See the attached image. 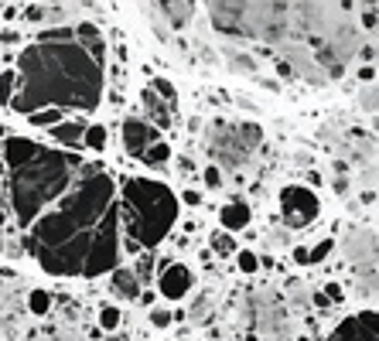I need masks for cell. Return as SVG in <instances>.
I'll use <instances>...</instances> for the list:
<instances>
[{
  "label": "cell",
  "mask_w": 379,
  "mask_h": 341,
  "mask_svg": "<svg viewBox=\"0 0 379 341\" xmlns=\"http://www.w3.org/2000/svg\"><path fill=\"white\" fill-rule=\"evenodd\" d=\"M3 161H7L10 205L21 225H31L51 202H58L83 170V161L76 154L42 147L28 137H7Z\"/></svg>",
  "instance_id": "cell-4"
},
{
  "label": "cell",
  "mask_w": 379,
  "mask_h": 341,
  "mask_svg": "<svg viewBox=\"0 0 379 341\" xmlns=\"http://www.w3.org/2000/svg\"><path fill=\"white\" fill-rule=\"evenodd\" d=\"M48 341H79V335H76V328L72 324H58L55 331H51V338Z\"/></svg>",
  "instance_id": "cell-32"
},
{
  "label": "cell",
  "mask_w": 379,
  "mask_h": 341,
  "mask_svg": "<svg viewBox=\"0 0 379 341\" xmlns=\"http://www.w3.org/2000/svg\"><path fill=\"white\" fill-rule=\"evenodd\" d=\"M362 24L373 31L376 28V3H366V14H362Z\"/></svg>",
  "instance_id": "cell-36"
},
{
  "label": "cell",
  "mask_w": 379,
  "mask_h": 341,
  "mask_svg": "<svg viewBox=\"0 0 379 341\" xmlns=\"http://www.w3.org/2000/svg\"><path fill=\"white\" fill-rule=\"evenodd\" d=\"M62 307H65V311H62V324H65V321H69V324H72V321H76V317H79V307H76V304H72V300H65V304H62Z\"/></svg>",
  "instance_id": "cell-34"
},
{
  "label": "cell",
  "mask_w": 379,
  "mask_h": 341,
  "mask_svg": "<svg viewBox=\"0 0 379 341\" xmlns=\"http://www.w3.org/2000/svg\"><path fill=\"white\" fill-rule=\"evenodd\" d=\"M106 42L96 24L48 28L17 55V92L7 103L14 113L42 110H96L106 82Z\"/></svg>",
  "instance_id": "cell-3"
},
{
  "label": "cell",
  "mask_w": 379,
  "mask_h": 341,
  "mask_svg": "<svg viewBox=\"0 0 379 341\" xmlns=\"http://www.w3.org/2000/svg\"><path fill=\"white\" fill-rule=\"evenodd\" d=\"M345 259L355 270V283L362 297H376V229L359 225L345 236Z\"/></svg>",
  "instance_id": "cell-8"
},
{
  "label": "cell",
  "mask_w": 379,
  "mask_h": 341,
  "mask_svg": "<svg viewBox=\"0 0 379 341\" xmlns=\"http://www.w3.org/2000/svg\"><path fill=\"white\" fill-rule=\"evenodd\" d=\"M236 263H239V270H243V273H256V266H260L256 253H246V250H239V253H236Z\"/></svg>",
  "instance_id": "cell-30"
},
{
  "label": "cell",
  "mask_w": 379,
  "mask_h": 341,
  "mask_svg": "<svg viewBox=\"0 0 379 341\" xmlns=\"http://www.w3.org/2000/svg\"><path fill=\"white\" fill-rule=\"evenodd\" d=\"M205 184H209V188H222V174H219V168H205Z\"/></svg>",
  "instance_id": "cell-35"
},
{
  "label": "cell",
  "mask_w": 379,
  "mask_h": 341,
  "mask_svg": "<svg viewBox=\"0 0 379 341\" xmlns=\"http://www.w3.org/2000/svg\"><path fill=\"white\" fill-rule=\"evenodd\" d=\"M124 147L130 157H137L140 164H151V168L168 164L171 157V147L161 140V130H154L147 120H137V116L124 120Z\"/></svg>",
  "instance_id": "cell-9"
},
{
  "label": "cell",
  "mask_w": 379,
  "mask_h": 341,
  "mask_svg": "<svg viewBox=\"0 0 379 341\" xmlns=\"http://www.w3.org/2000/svg\"><path fill=\"white\" fill-rule=\"evenodd\" d=\"M99 324H103L106 331H117V328H120V307H103V311H99Z\"/></svg>",
  "instance_id": "cell-29"
},
{
  "label": "cell",
  "mask_w": 379,
  "mask_h": 341,
  "mask_svg": "<svg viewBox=\"0 0 379 341\" xmlns=\"http://www.w3.org/2000/svg\"><path fill=\"white\" fill-rule=\"evenodd\" d=\"M28 120L35 127H55V123H62V110H42V113H31Z\"/></svg>",
  "instance_id": "cell-25"
},
{
  "label": "cell",
  "mask_w": 379,
  "mask_h": 341,
  "mask_svg": "<svg viewBox=\"0 0 379 341\" xmlns=\"http://www.w3.org/2000/svg\"><path fill=\"white\" fill-rule=\"evenodd\" d=\"M359 106H362V113H366V116H376V85H373V82L359 92Z\"/></svg>",
  "instance_id": "cell-26"
},
{
  "label": "cell",
  "mask_w": 379,
  "mask_h": 341,
  "mask_svg": "<svg viewBox=\"0 0 379 341\" xmlns=\"http://www.w3.org/2000/svg\"><path fill=\"white\" fill-rule=\"evenodd\" d=\"M352 3H270V0H212V28L226 38L263 42L284 51H304L325 79H342L345 62L359 51V31L348 17Z\"/></svg>",
  "instance_id": "cell-2"
},
{
  "label": "cell",
  "mask_w": 379,
  "mask_h": 341,
  "mask_svg": "<svg viewBox=\"0 0 379 341\" xmlns=\"http://www.w3.org/2000/svg\"><path fill=\"white\" fill-rule=\"evenodd\" d=\"M314 307H321V311H328V307H332V304H328V297H325V294H314Z\"/></svg>",
  "instance_id": "cell-39"
},
{
  "label": "cell",
  "mask_w": 379,
  "mask_h": 341,
  "mask_svg": "<svg viewBox=\"0 0 379 341\" xmlns=\"http://www.w3.org/2000/svg\"><path fill=\"white\" fill-rule=\"evenodd\" d=\"M83 140H85V147H92V150H103V147H106V127H99V123L85 127Z\"/></svg>",
  "instance_id": "cell-22"
},
{
  "label": "cell",
  "mask_w": 379,
  "mask_h": 341,
  "mask_svg": "<svg viewBox=\"0 0 379 341\" xmlns=\"http://www.w3.org/2000/svg\"><path fill=\"white\" fill-rule=\"evenodd\" d=\"M83 133H85V127L79 120H72V123H55V127H51V137H55L58 143H65V147H79V143H83Z\"/></svg>",
  "instance_id": "cell-18"
},
{
  "label": "cell",
  "mask_w": 379,
  "mask_h": 341,
  "mask_svg": "<svg viewBox=\"0 0 379 341\" xmlns=\"http://www.w3.org/2000/svg\"><path fill=\"white\" fill-rule=\"evenodd\" d=\"M181 198H185V205H202V195L199 191H185Z\"/></svg>",
  "instance_id": "cell-37"
},
{
  "label": "cell",
  "mask_w": 379,
  "mask_h": 341,
  "mask_svg": "<svg viewBox=\"0 0 379 341\" xmlns=\"http://www.w3.org/2000/svg\"><path fill=\"white\" fill-rule=\"evenodd\" d=\"M209 314H212V294H202V297L192 300V307H188V321H192V324L209 321Z\"/></svg>",
  "instance_id": "cell-19"
},
{
  "label": "cell",
  "mask_w": 379,
  "mask_h": 341,
  "mask_svg": "<svg viewBox=\"0 0 379 341\" xmlns=\"http://www.w3.org/2000/svg\"><path fill=\"white\" fill-rule=\"evenodd\" d=\"M110 290H113L120 300H137V297H140V283H137L133 270H113Z\"/></svg>",
  "instance_id": "cell-17"
},
{
  "label": "cell",
  "mask_w": 379,
  "mask_h": 341,
  "mask_svg": "<svg viewBox=\"0 0 379 341\" xmlns=\"http://www.w3.org/2000/svg\"><path fill=\"white\" fill-rule=\"evenodd\" d=\"M165 21H168L171 28H185L192 17H195V7L199 3H192V0H165V3H151Z\"/></svg>",
  "instance_id": "cell-14"
},
{
  "label": "cell",
  "mask_w": 379,
  "mask_h": 341,
  "mask_svg": "<svg viewBox=\"0 0 379 341\" xmlns=\"http://www.w3.org/2000/svg\"><path fill=\"white\" fill-rule=\"evenodd\" d=\"M321 294H325V297H328V304H342V297H345V294H342V287H338V283H328V287H325V290H321Z\"/></svg>",
  "instance_id": "cell-33"
},
{
  "label": "cell",
  "mask_w": 379,
  "mask_h": 341,
  "mask_svg": "<svg viewBox=\"0 0 379 341\" xmlns=\"http://www.w3.org/2000/svg\"><path fill=\"white\" fill-rule=\"evenodd\" d=\"M321 212V202H318V195L311 191V188H304V184H287L284 191H280V218H284V225H291V229H308L314 218Z\"/></svg>",
  "instance_id": "cell-10"
},
{
  "label": "cell",
  "mask_w": 379,
  "mask_h": 341,
  "mask_svg": "<svg viewBox=\"0 0 379 341\" xmlns=\"http://www.w3.org/2000/svg\"><path fill=\"white\" fill-rule=\"evenodd\" d=\"M192 283H195V277H192V270L185 263H165V270L158 277V290L168 300H181L192 290Z\"/></svg>",
  "instance_id": "cell-12"
},
{
  "label": "cell",
  "mask_w": 379,
  "mask_h": 341,
  "mask_svg": "<svg viewBox=\"0 0 379 341\" xmlns=\"http://www.w3.org/2000/svg\"><path fill=\"white\" fill-rule=\"evenodd\" d=\"M14 92H17V76H14V72L7 69V72L0 76V103L7 106V103L14 99Z\"/></svg>",
  "instance_id": "cell-23"
},
{
  "label": "cell",
  "mask_w": 379,
  "mask_h": 341,
  "mask_svg": "<svg viewBox=\"0 0 379 341\" xmlns=\"http://www.w3.org/2000/svg\"><path fill=\"white\" fill-rule=\"evenodd\" d=\"M250 215H253V212H250V205H246L243 198H233V202H229V205L222 209V215H219V218H222L226 232L233 236L236 229H246V225H250Z\"/></svg>",
  "instance_id": "cell-16"
},
{
  "label": "cell",
  "mask_w": 379,
  "mask_h": 341,
  "mask_svg": "<svg viewBox=\"0 0 379 341\" xmlns=\"http://www.w3.org/2000/svg\"><path fill=\"white\" fill-rule=\"evenodd\" d=\"M28 311H31L35 317L48 314V311H51V294H48V290H31V294H28Z\"/></svg>",
  "instance_id": "cell-20"
},
{
  "label": "cell",
  "mask_w": 379,
  "mask_h": 341,
  "mask_svg": "<svg viewBox=\"0 0 379 341\" xmlns=\"http://www.w3.org/2000/svg\"><path fill=\"white\" fill-rule=\"evenodd\" d=\"M140 103H144V110H147V116H151L147 123H151L154 130H168L171 127V106L165 103V99H158L151 89H144V92H140Z\"/></svg>",
  "instance_id": "cell-15"
},
{
  "label": "cell",
  "mask_w": 379,
  "mask_h": 341,
  "mask_svg": "<svg viewBox=\"0 0 379 341\" xmlns=\"http://www.w3.org/2000/svg\"><path fill=\"white\" fill-rule=\"evenodd\" d=\"M335 250V239H321L314 250H308V266H314V263H321V259H328V253Z\"/></svg>",
  "instance_id": "cell-27"
},
{
  "label": "cell",
  "mask_w": 379,
  "mask_h": 341,
  "mask_svg": "<svg viewBox=\"0 0 379 341\" xmlns=\"http://www.w3.org/2000/svg\"><path fill=\"white\" fill-rule=\"evenodd\" d=\"M212 250L219 256H233V253H239V246H236V239L229 236V232H215L212 236Z\"/></svg>",
  "instance_id": "cell-21"
},
{
  "label": "cell",
  "mask_w": 379,
  "mask_h": 341,
  "mask_svg": "<svg viewBox=\"0 0 379 341\" xmlns=\"http://www.w3.org/2000/svg\"><path fill=\"white\" fill-rule=\"evenodd\" d=\"M83 3H31L28 10H24V17L31 21V24H62L65 28V21L79 10Z\"/></svg>",
  "instance_id": "cell-13"
},
{
  "label": "cell",
  "mask_w": 379,
  "mask_h": 341,
  "mask_svg": "<svg viewBox=\"0 0 379 341\" xmlns=\"http://www.w3.org/2000/svg\"><path fill=\"white\" fill-rule=\"evenodd\" d=\"M229 69H233V72H246V76H256V69H260V65L253 62L250 55H229Z\"/></svg>",
  "instance_id": "cell-24"
},
{
  "label": "cell",
  "mask_w": 379,
  "mask_h": 341,
  "mask_svg": "<svg viewBox=\"0 0 379 341\" xmlns=\"http://www.w3.org/2000/svg\"><path fill=\"white\" fill-rule=\"evenodd\" d=\"M263 143V127L253 120H212L205 130V147H209L215 168H243Z\"/></svg>",
  "instance_id": "cell-6"
},
{
  "label": "cell",
  "mask_w": 379,
  "mask_h": 341,
  "mask_svg": "<svg viewBox=\"0 0 379 341\" xmlns=\"http://www.w3.org/2000/svg\"><path fill=\"white\" fill-rule=\"evenodd\" d=\"M294 263L297 266H308V250H304V246H297L294 250Z\"/></svg>",
  "instance_id": "cell-38"
},
{
  "label": "cell",
  "mask_w": 379,
  "mask_h": 341,
  "mask_svg": "<svg viewBox=\"0 0 379 341\" xmlns=\"http://www.w3.org/2000/svg\"><path fill=\"white\" fill-rule=\"evenodd\" d=\"M28 253L51 277H99L120 263L117 181L103 164L79 170L62 205L28 225Z\"/></svg>",
  "instance_id": "cell-1"
},
{
  "label": "cell",
  "mask_w": 379,
  "mask_h": 341,
  "mask_svg": "<svg viewBox=\"0 0 379 341\" xmlns=\"http://www.w3.org/2000/svg\"><path fill=\"white\" fill-rule=\"evenodd\" d=\"M120 218L126 229L130 250H154L171 232L178 218V198L168 184L151 177H130L124 181V191L117 198Z\"/></svg>",
  "instance_id": "cell-5"
},
{
  "label": "cell",
  "mask_w": 379,
  "mask_h": 341,
  "mask_svg": "<svg viewBox=\"0 0 379 341\" xmlns=\"http://www.w3.org/2000/svg\"><path fill=\"white\" fill-rule=\"evenodd\" d=\"M243 321H246V328L267 335V338H291L294 335L287 304L273 290H250L243 300Z\"/></svg>",
  "instance_id": "cell-7"
},
{
  "label": "cell",
  "mask_w": 379,
  "mask_h": 341,
  "mask_svg": "<svg viewBox=\"0 0 379 341\" xmlns=\"http://www.w3.org/2000/svg\"><path fill=\"white\" fill-rule=\"evenodd\" d=\"M106 341H126V338H124V335H110Z\"/></svg>",
  "instance_id": "cell-40"
},
{
  "label": "cell",
  "mask_w": 379,
  "mask_h": 341,
  "mask_svg": "<svg viewBox=\"0 0 379 341\" xmlns=\"http://www.w3.org/2000/svg\"><path fill=\"white\" fill-rule=\"evenodd\" d=\"M151 270H154V253H144L140 263H137V270H133L137 283H147V280H151Z\"/></svg>",
  "instance_id": "cell-28"
},
{
  "label": "cell",
  "mask_w": 379,
  "mask_h": 341,
  "mask_svg": "<svg viewBox=\"0 0 379 341\" xmlns=\"http://www.w3.org/2000/svg\"><path fill=\"white\" fill-rule=\"evenodd\" d=\"M328 341H379V317L373 307L348 314L335 331L328 335Z\"/></svg>",
  "instance_id": "cell-11"
},
{
  "label": "cell",
  "mask_w": 379,
  "mask_h": 341,
  "mask_svg": "<svg viewBox=\"0 0 379 341\" xmlns=\"http://www.w3.org/2000/svg\"><path fill=\"white\" fill-rule=\"evenodd\" d=\"M171 317H174V314H171L168 307H154V311H151V324H154V328H168Z\"/></svg>",
  "instance_id": "cell-31"
}]
</instances>
